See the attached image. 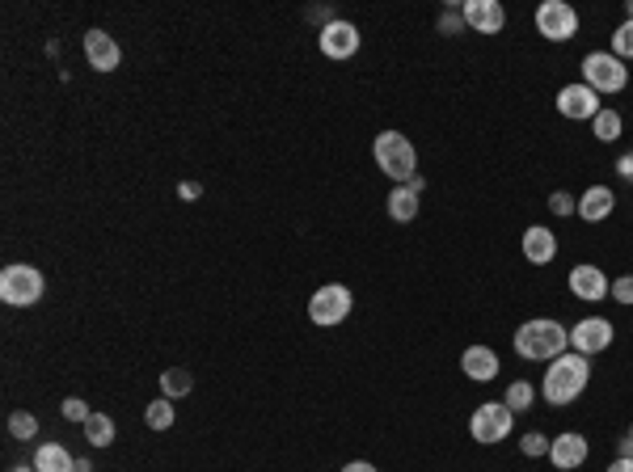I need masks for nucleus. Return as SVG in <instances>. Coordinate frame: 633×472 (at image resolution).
Here are the masks:
<instances>
[{
  "mask_svg": "<svg viewBox=\"0 0 633 472\" xmlns=\"http://www.w3.org/2000/svg\"><path fill=\"white\" fill-rule=\"evenodd\" d=\"M351 287H342V283H326V287H316L313 291V300H308V321L321 329H334L342 325L346 316H351Z\"/></svg>",
  "mask_w": 633,
  "mask_h": 472,
  "instance_id": "obj_6",
  "label": "nucleus"
},
{
  "mask_svg": "<svg viewBox=\"0 0 633 472\" xmlns=\"http://www.w3.org/2000/svg\"><path fill=\"white\" fill-rule=\"evenodd\" d=\"M536 30L549 43H570L579 34V13L566 0H545V5H536Z\"/></svg>",
  "mask_w": 633,
  "mask_h": 472,
  "instance_id": "obj_8",
  "label": "nucleus"
},
{
  "mask_svg": "<svg viewBox=\"0 0 633 472\" xmlns=\"http://www.w3.org/2000/svg\"><path fill=\"white\" fill-rule=\"evenodd\" d=\"M60 413H63V418H68V422H81V426H85L89 418H93V409H89V405H85V400H81V397H68V400H63V405H60Z\"/></svg>",
  "mask_w": 633,
  "mask_h": 472,
  "instance_id": "obj_28",
  "label": "nucleus"
},
{
  "mask_svg": "<svg viewBox=\"0 0 633 472\" xmlns=\"http://www.w3.org/2000/svg\"><path fill=\"white\" fill-rule=\"evenodd\" d=\"M85 443L89 448H110V443H114V418L93 413V418L85 422Z\"/></svg>",
  "mask_w": 633,
  "mask_h": 472,
  "instance_id": "obj_22",
  "label": "nucleus"
},
{
  "mask_svg": "<svg viewBox=\"0 0 633 472\" xmlns=\"http://www.w3.org/2000/svg\"><path fill=\"white\" fill-rule=\"evenodd\" d=\"M342 472H376V464H367V460H351Z\"/></svg>",
  "mask_w": 633,
  "mask_h": 472,
  "instance_id": "obj_33",
  "label": "nucleus"
},
{
  "mask_svg": "<svg viewBox=\"0 0 633 472\" xmlns=\"http://www.w3.org/2000/svg\"><path fill=\"white\" fill-rule=\"evenodd\" d=\"M621 460H633V426H629V435L621 438Z\"/></svg>",
  "mask_w": 633,
  "mask_h": 472,
  "instance_id": "obj_34",
  "label": "nucleus"
},
{
  "mask_svg": "<svg viewBox=\"0 0 633 472\" xmlns=\"http://www.w3.org/2000/svg\"><path fill=\"white\" fill-rule=\"evenodd\" d=\"M9 472H38V468H34V464H30V468H25V464H17V468H9Z\"/></svg>",
  "mask_w": 633,
  "mask_h": 472,
  "instance_id": "obj_37",
  "label": "nucleus"
},
{
  "mask_svg": "<svg viewBox=\"0 0 633 472\" xmlns=\"http://www.w3.org/2000/svg\"><path fill=\"white\" fill-rule=\"evenodd\" d=\"M190 388H195V380H190V371H182V367H170V371H161V397L178 400V397H186Z\"/></svg>",
  "mask_w": 633,
  "mask_h": 472,
  "instance_id": "obj_23",
  "label": "nucleus"
},
{
  "mask_svg": "<svg viewBox=\"0 0 633 472\" xmlns=\"http://www.w3.org/2000/svg\"><path fill=\"white\" fill-rule=\"evenodd\" d=\"M621 114H617V110H599L596 119H591V131H596V140L599 144H617V140H621Z\"/></svg>",
  "mask_w": 633,
  "mask_h": 472,
  "instance_id": "obj_21",
  "label": "nucleus"
},
{
  "mask_svg": "<svg viewBox=\"0 0 633 472\" xmlns=\"http://www.w3.org/2000/svg\"><path fill=\"white\" fill-rule=\"evenodd\" d=\"M609 472H633V460H621V456H617V460H612V468Z\"/></svg>",
  "mask_w": 633,
  "mask_h": 472,
  "instance_id": "obj_35",
  "label": "nucleus"
},
{
  "mask_svg": "<svg viewBox=\"0 0 633 472\" xmlns=\"http://www.w3.org/2000/svg\"><path fill=\"white\" fill-rule=\"evenodd\" d=\"M34 468L38 472H76V460L63 443H43V448L34 451Z\"/></svg>",
  "mask_w": 633,
  "mask_h": 472,
  "instance_id": "obj_19",
  "label": "nucleus"
},
{
  "mask_svg": "<svg viewBox=\"0 0 633 472\" xmlns=\"http://www.w3.org/2000/svg\"><path fill=\"white\" fill-rule=\"evenodd\" d=\"M558 110L566 119H596L599 114V93L587 85H566L558 93Z\"/></svg>",
  "mask_w": 633,
  "mask_h": 472,
  "instance_id": "obj_16",
  "label": "nucleus"
},
{
  "mask_svg": "<svg viewBox=\"0 0 633 472\" xmlns=\"http://www.w3.org/2000/svg\"><path fill=\"white\" fill-rule=\"evenodd\" d=\"M617 173H621L625 182H633V152H625V157L617 160Z\"/></svg>",
  "mask_w": 633,
  "mask_h": 472,
  "instance_id": "obj_32",
  "label": "nucleus"
},
{
  "mask_svg": "<svg viewBox=\"0 0 633 472\" xmlns=\"http://www.w3.org/2000/svg\"><path fill=\"white\" fill-rule=\"evenodd\" d=\"M612 300H617V303H629V308H633V275H621V279H612Z\"/></svg>",
  "mask_w": 633,
  "mask_h": 472,
  "instance_id": "obj_31",
  "label": "nucleus"
},
{
  "mask_svg": "<svg viewBox=\"0 0 633 472\" xmlns=\"http://www.w3.org/2000/svg\"><path fill=\"white\" fill-rule=\"evenodd\" d=\"M583 85L596 89V93H621L629 85V68L612 51H591L583 60Z\"/></svg>",
  "mask_w": 633,
  "mask_h": 472,
  "instance_id": "obj_5",
  "label": "nucleus"
},
{
  "mask_svg": "<svg viewBox=\"0 0 633 472\" xmlns=\"http://www.w3.org/2000/svg\"><path fill=\"white\" fill-rule=\"evenodd\" d=\"M144 422H148V430H170L173 426V400L170 397L152 400V405L144 409Z\"/></svg>",
  "mask_w": 633,
  "mask_h": 472,
  "instance_id": "obj_25",
  "label": "nucleus"
},
{
  "mask_svg": "<svg viewBox=\"0 0 633 472\" xmlns=\"http://www.w3.org/2000/svg\"><path fill=\"white\" fill-rule=\"evenodd\" d=\"M549 211H553V216H574V211H579V198H570L566 190H553L549 194Z\"/></svg>",
  "mask_w": 633,
  "mask_h": 472,
  "instance_id": "obj_29",
  "label": "nucleus"
},
{
  "mask_svg": "<svg viewBox=\"0 0 633 472\" xmlns=\"http://www.w3.org/2000/svg\"><path fill=\"white\" fill-rule=\"evenodd\" d=\"M612 291L609 275L599 266H591V262H583V266H574L570 270V295L574 300H587V303H599L604 295Z\"/></svg>",
  "mask_w": 633,
  "mask_h": 472,
  "instance_id": "obj_11",
  "label": "nucleus"
},
{
  "mask_svg": "<svg viewBox=\"0 0 633 472\" xmlns=\"http://www.w3.org/2000/svg\"><path fill=\"white\" fill-rule=\"evenodd\" d=\"M515 426V413L507 400H486V405H477L473 418H469V435L477 438V443H502V438L511 435Z\"/></svg>",
  "mask_w": 633,
  "mask_h": 472,
  "instance_id": "obj_7",
  "label": "nucleus"
},
{
  "mask_svg": "<svg viewBox=\"0 0 633 472\" xmlns=\"http://www.w3.org/2000/svg\"><path fill=\"white\" fill-rule=\"evenodd\" d=\"M625 17H633V0H625Z\"/></svg>",
  "mask_w": 633,
  "mask_h": 472,
  "instance_id": "obj_38",
  "label": "nucleus"
},
{
  "mask_svg": "<svg viewBox=\"0 0 633 472\" xmlns=\"http://www.w3.org/2000/svg\"><path fill=\"white\" fill-rule=\"evenodd\" d=\"M372 152H376L380 173H389L393 178V186H405V182H414L418 178L414 173L418 169V152L402 131H380L376 144H372Z\"/></svg>",
  "mask_w": 633,
  "mask_h": 472,
  "instance_id": "obj_3",
  "label": "nucleus"
},
{
  "mask_svg": "<svg viewBox=\"0 0 633 472\" xmlns=\"http://www.w3.org/2000/svg\"><path fill=\"white\" fill-rule=\"evenodd\" d=\"M612 207H617V194H612L609 186H591V190L579 198V211H574V216H583L587 224H599V219L612 216Z\"/></svg>",
  "mask_w": 633,
  "mask_h": 472,
  "instance_id": "obj_18",
  "label": "nucleus"
},
{
  "mask_svg": "<svg viewBox=\"0 0 633 472\" xmlns=\"http://www.w3.org/2000/svg\"><path fill=\"white\" fill-rule=\"evenodd\" d=\"M549 443H553V438H545V435H524L520 438V451H524V456H549Z\"/></svg>",
  "mask_w": 633,
  "mask_h": 472,
  "instance_id": "obj_30",
  "label": "nucleus"
},
{
  "mask_svg": "<svg viewBox=\"0 0 633 472\" xmlns=\"http://www.w3.org/2000/svg\"><path fill=\"white\" fill-rule=\"evenodd\" d=\"M587 438L579 435V430H566V435H558L553 443H549V460H553V468L570 472V468H583L587 464Z\"/></svg>",
  "mask_w": 633,
  "mask_h": 472,
  "instance_id": "obj_12",
  "label": "nucleus"
},
{
  "mask_svg": "<svg viewBox=\"0 0 633 472\" xmlns=\"http://www.w3.org/2000/svg\"><path fill=\"white\" fill-rule=\"evenodd\" d=\"M418 198H423V194L410 190V186H393V190H389V219L410 224V219L418 216Z\"/></svg>",
  "mask_w": 633,
  "mask_h": 472,
  "instance_id": "obj_20",
  "label": "nucleus"
},
{
  "mask_svg": "<svg viewBox=\"0 0 633 472\" xmlns=\"http://www.w3.org/2000/svg\"><path fill=\"white\" fill-rule=\"evenodd\" d=\"M461 371L473 380V384H490V380L502 371V363H499V354L490 351V346H464Z\"/></svg>",
  "mask_w": 633,
  "mask_h": 472,
  "instance_id": "obj_15",
  "label": "nucleus"
},
{
  "mask_svg": "<svg viewBox=\"0 0 633 472\" xmlns=\"http://www.w3.org/2000/svg\"><path fill=\"white\" fill-rule=\"evenodd\" d=\"M507 405H511V413H524V409H532L536 405V388L528 384V380H511V384H507Z\"/></svg>",
  "mask_w": 633,
  "mask_h": 472,
  "instance_id": "obj_24",
  "label": "nucleus"
},
{
  "mask_svg": "<svg viewBox=\"0 0 633 472\" xmlns=\"http://www.w3.org/2000/svg\"><path fill=\"white\" fill-rule=\"evenodd\" d=\"M566 346H570L566 325L549 321V316H532V321L515 329V354L528 359V363H553L558 354H566Z\"/></svg>",
  "mask_w": 633,
  "mask_h": 472,
  "instance_id": "obj_1",
  "label": "nucleus"
},
{
  "mask_svg": "<svg viewBox=\"0 0 633 472\" xmlns=\"http://www.w3.org/2000/svg\"><path fill=\"white\" fill-rule=\"evenodd\" d=\"M612 346V321H604V316H587V321H579V325L570 329V351L574 354H599Z\"/></svg>",
  "mask_w": 633,
  "mask_h": 472,
  "instance_id": "obj_9",
  "label": "nucleus"
},
{
  "mask_svg": "<svg viewBox=\"0 0 633 472\" xmlns=\"http://www.w3.org/2000/svg\"><path fill=\"white\" fill-rule=\"evenodd\" d=\"M524 257L532 266H549V262L558 257V236L549 228H540V224H532V228L524 232Z\"/></svg>",
  "mask_w": 633,
  "mask_h": 472,
  "instance_id": "obj_17",
  "label": "nucleus"
},
{
  "mask_svg": "<svg viewBox=\"0 0 633 472\" xmlns=\"http://www.w3.org/2000/svg\"><path fill=\"white\" fill-rule=\"evenodd\" d=\"M43 291H47V279L30 262H13V266L0 270V300L9 308H34L43 300Z\"/></svg>",
  "mask_w": 633,
  "mask_h": 472,
  "instance_id": "obj_4",
  "label": "nucleus"
},
{
  "mask_svg": "<svg viewBox=\"0 0 633 472\" xmlns=\"http://www.w3.org/2000/svg\"><path fill=\"white\" fill-rule=\"evenodd\" d=\"M439 30H443V34H452V30H461V22H456V17H443V22H439Z\"/></svg>",
  "mask_w": 633,
  "mask_h": 472,
  "instance_id": "obj_36",
  "label": "nucleus"
},
{
  "mask_svg": "<svg viewBox=\"0 0 633 472\" xmlns=\"http://www.w3.org/2000/svg\"><path fill=\"white\" fill-rule=\"evenodd\" d=\"M612 55H617V60H633V17H625V22L612 30Z\"/></svg>",
  "mask_w": 633,
  "mask_h": 472,
  "instance_id": "obj_27",
  "label": "nucleus"
},
{
  "mask_svg": "<svg viewBox=\"0 0 633 472\" xmlns=\"http://www.w3.org/2000/svg\"><path fill=\"white\" fill-rule=\"evenodd\" d=\"M587 380H591V367H587V354H558L553 363H549L545 380H540V397L549 400V405H570V400L583 397Z\"/></svg>",
  "mask_w": 633,
  "mask_h": 472,
  "instance_id": "obj_2",
  "label": "nucleus"
},
{
  "mask_svg": "<svg viewBox=\"0 0 633 472\" xmlns=\"http://www.w3.org/2000/svg\"><path fill=\"white\" fill-rule=\"evenodd\" d=\"M321 55L326 60H351L355 51H359V30L351 22H326L321 25Z\"/></svg>",
  "mask_w": 633,
  "mask_h": 472,
  "instance_id": "obj_10",
  "label": "nucleus"
},
{
  "mask_svg": "<svg viewBox=\"0 0 633 472\" xmlns=\"http://www.w3.org/2000/svg\"><path fill=\"white\" fill-rule=\"evenodd\" d=\"M85 60H89L93 72H114L119 60H122V51H119V43H114L106 30H89V34H85Z\"/></svg>",
  "mask_w": 633,
  "mask_h": 472,
  "instance_id": "obj_13",
  "label": "nucleus"
},
{
  "mask_svg": "<svg viewBox=\"0 0 633 472\" xmlns=\"http://www.w3.org/2000/svg\"><path fill=\"white\" fill-rule=\"evenodd\" d=\"M464 25H473L477 34H499L507 25V9L499 0H469L464 5Z\"/></svg>",
  "mask_w": 633,
  "mask_h": 472,
  "instance_id": "obj_14",
  "label": "nucleus"
},
{
  "mask_svg": "<svg viewBox=\"0 0 633 472\" xmlns=\"http://www.w3.org/2000/svg\"><path fill=\"white\" fill-rule=\"evenodd\" d=\"M9 435L17 438V443H30V438L38 435V418L34 413H25V409L9 413Z\"/></svg>",
  "mask_w": 633,
  "mask_h": 472,
  "instance_id": "obj_26",
  "label": "nucleus"
}]
</instances>
